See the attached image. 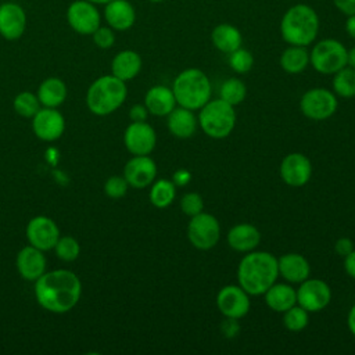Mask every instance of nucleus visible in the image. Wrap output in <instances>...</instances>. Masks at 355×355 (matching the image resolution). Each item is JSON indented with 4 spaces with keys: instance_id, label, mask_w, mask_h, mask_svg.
I'll list each match as a JSON object with an SVG mask.
<instances>
[{
    "instance_id": "nucleus-31",
    "label": "nucleus",
    "mask_w": 355,
    "mask_h": 355,
    "mask_svg": "<svg viewBox=\"0 0 355 355\" xmlns=\"http://www.w3.org/2000/svg\"><path fill=\"white\" fill-rule=\"evenodd\" d=\"M333 93L343 98L355 97V69L345 65L336 73H333L331 80Z\"/></svg>"
},
{
    "instance_id": "nucleus-5",
    "label": "nucleus",
    "mask_w": 355,
    "mask_h": 355,
    "mask_svg": "<svg viewBox=\"0 0 355 355\" xmlns=\"http://www.w3.org/2000/svg\"><path fill=\"white\" fill-rule=\"evenodd\" d=\"M126 82L118 79L112 73L103 75L89 86L86 105L94 115L105 116L116 111L126 100Z\"/></svg>"
},
{
    "instance_id": "nucleus-27",
    "label": "nucleus",
    "mask_w": 355,
    "mask_h": 355,
    "mask_svg": "<svg viewBox=\"0 0 355 355\" xmlns=\"http://www.w3.org/2000/svg\"><path fill=\"white\" fill-rule=\"evenodd\" d=\"M211 42L216 50L230 54L243 44V36L239 28L232 24L223 22L216 25L211 32Z\"/></svg>"
},
{
    "instance_id": "nucleus-35",
    "label": "nucleus",
    "mask_w": 355,
    "mask_h": 355,
    "mask_svg": "<svg viewBox=\"0 0 355 355\" xmlns=\"http://www.w3.org/2000/svg\"><path fill=\"white\" fill-rule=\"evenodd\" d=\"M54 250H55V255L65 262L75 261L80 254V245L78 240L72 236L60 237L54 245Z\"/></svg>"
},
{
    "instance_id": "nucleus-1",
    "label": "nucleus",
    "mask_w": 355,
    "mask_h": 355,
    "mask_svg": "<svg viewBox=\"0 0 355 355\" xmlns=\"http://www.w3.org/2000/svg\"><path fill=\"white\" fill-rule=\"evenodd\" d=\"M82 294V283L72 270L44 272L35 280V297L42 308L53 313H65L75 308Z\"/></svg>"
},
{
    "instance_id": "nucleus-46",
    "label": "nucleus",
    "mask_w": 355,
    "mask_h": 355,
    "mask_svg": "<svg viewBox=\"0 0 355 355\" xmlns=\"http://www.w3.org/2000/svg\"><path fill=\"white\" fill-rule=\"evenodd\" d=\"M344 28H345L347 35L355 40V14H354V15H348V17H347Z\"/></svg>"
},
{
    "instance_id": "nucleus-22",
    "label": "nucleus",
    "mask_w": 355,
    "mask_h": 355,
    "mask_svg": "<svg viewBox=\"0 0 355 355\" xmlns=\"http://www.w3.org/2000/svg\"><path fill=\"white\" fill-rule=\"evenodd\" d=\"M166 126L169 133L175 137L189 139L196 133L198 119L194 111L178 105L166 115Z\"/></svg>"
},
{
    "instance_id": "nucleus-39",
    "label": "nucleus",
    "mask_w": 355,
    "mask_h": 355,
    "mask_svg": "<svg viewBox=\"0 0 355 355\" xmlns=\"http://www.w3.org/2000/svg\"><path fill=\"white\" fill-rule=\"evenodd\" d=\"M93 42L100 49H110L115 43V31L110 26H98L93 33Z\"/></svg>"
},
{
    "instance_id": "nucleus-49",
    "label": "nucleus",
    "mask_w": 355,
    "mask_h": 355,
    "mask_svg": "<svg viewBox=\"0 0 355 355\" xmlns=\"http://www.w3.org/2000/svg\"><path fill=\"white\" fill-rule=\"evenodd\" d=\"M87 1H90V3H93V4H96V6H98V4H107V3H110L111 0H87Z\"/></svg>"
},
{
    "instance_id": "nucleus-20",
    "label": "nucleus",
    "mask_w": 355,
    "mask_h": 355,
    "mask_svg": "<svg viewBox=\"0 0 355 355\" xmlns=\"http://www.w3.org/2000/svg\"><path fill=\"white\" fill-rule=\"evenodd\" d=\"M17 270L25 280L35 282L46 272V258L43 251L33 247H24L17 255Z\"/></svg>"
},
{
    "instance_id": "nucleus-25",
    "label": "nucleus",
    "mask_w": 355,
    "mask_h": 355,
    "mask_svg": "<svg viewBox=\"0 0 355 355\" xmlns=\"http://www.w3.org/2000/svg\"><path fill=\"white\" fill-rule=\"evenodd\" d=\"M141 57L135 50H122L111 61V73L118 79L128 82L139 75L141 71Z\"/></svg>"
},
{
    "instance_id": "nucleus-50",
    "label": "nucleus",
    "mask_w": 355,
    "mask_h": 355,
    "mask_svg": "<svg viewBox=\"0 0 355 355\" xmlns=\"http://www.w3.org/2000/svg\"><path fill=\"white\" fill-rule=\"evenodd\" d=\"M148 1H151V3H161V1H164V0H148Z\"/></svg>"
},
{
    "instance_id": "nucleus-6",
    "label": "nucleus",
    "mask_w": 355,
    "mask_h": 355,
    "mask_svg": "<svg viewBox=\"0 0 355 355\" xmlns=\"http://www.w3.org/2000/svg\"><path fill=\"white\" fill-rule=\"evenodd\" d=\"M198 126L211 139L227 137L237 121L234 105L223 101L222 98H211L198 110Z\"/></svg>"
},
{
    "instance_id": "nucleus-15",
    "label": "nucleus",
    "mask_w": 355,
    "mask_h": 355,
    "mask_svg": "<svg viewBox=\"0 0 355 355\" xmlns=\"http://www.w3.org/2000/svg\"><path fill=\"white\" fill-rule=\"evenodd\" d=\"M26 239L31 245L49 251L54 248L60 239V229L57 223L49 216H35L26 225Z\"/></svg>"
},
{
    "instance_id": "nucleus-41",
    "label": "nucleus",
    "mask_w": 355,
    "mask_h": 355,
    "mask_svg": "<svg viewBox=\"0 0 355 355\" xmlns=\"http://www.w3.org/2000/svg\"><path fill=\"white\" fill-rule=\"evenodd\" d=\"M129 118L132 122H146L148 118V110L144 104H135L129 110Z\"/></svg>"
},
{
    "instance_id": "nucleus-3",
    "label": "nucleus",
    "mask_w": 355,
    "mask_h": 355,
    "mask_svg": "<svg viewBox=\"0 0 355 355\" xmlns=\"http://www.w3.org/2000/svg\"><path fill=\"white\" fill-rule=\"evenodd\" d=\"M319 15L309 4L298 3L291 6L282 17L280 35L287 44L309 46L319 33Z\"/></svg>"
},
{
    "instance_id": "nucleus-2",
    "label": "nucleus",
    "mask_w": 355,
    "mask_h": 355,
    "mask_svg": "<svg viewBox=\"0 0 355 355\" xmlns=\"http://www.w3.org/2000/svg\"><path fill=\"white\" fill-rule=\"evenodd\" d=\"M277 277V258L272 252L252 250L239 262L237 282L250 295H262Z\"/></svg>"
},
{
    "instance_id": "nucleus-8",
    "label": "nucleus",
    "mask_w": 355,
    "mask_h": 355,
    "mask_svg": "<svg viewBox=\"0 0 355 355\" xmlns=\"http://www.w3.org/2000/svg\"><path fill=\"white\" fill-rule=\"evenodd\" d=\"M187 239L190 244L201 251L214 248L220 239V225L216 216L208 212H200L190 216L187 225Z\"/></svg>"
},
{
    "instance_id": "nucleus-47",
    "label": "nucleus",
    "mask_w": 355,
    "mask_h": 355,
    "mask_svg": "<svg viewBox=\"0 0 355 355\" xmlns=\"http://www.w3.org/2000/svg\"><path fill=\"white\" fill-rule=\"evenodd\" d=\"M347 326L351 331V334L355 337V304L349 308L348 315H347Z\"/></svg>"
},
{
    "instance_id": "nucleus-29",
    "label": "nucleus",
    "mask_w": 355,
    "mask_h": 355,
    "mask_svg": "<svg viewBox=\"0 0 355 355\" xmlns=\"http://www.w3.org/2000/svg\"><path fill=\"white\" fill-rule=\"evenodd\" d=\"M279 64L287 73H301L309 65V51L304 46L288 44V47L280 54Z\"/></svg>"
},
{
    "instance_id": "nucleus-12",
    "label": "nucleus",
    "mask_w": 355,
    "mask_h": 355,
    "mask_svg": "<svg viewBox=\"0 0 355 355\" xmlns=\"http://www.w3.org/2000/svg\"><path fill=\"white\" fill-rule=\"evenodd\" d=\"M67 21L79 35H92L101 25V15L96 4L87 0H75L68 6Z\"/></svg>"
},
{
    "instance_id": "nucleus-34",
    "label": "nucleus",
    "mask_w": 355,
    "mask_h": 355,
    "mask_svg": "<svg viewBox=\"0 0 355 355\" xmlns=\"http://www.w3.org/2000/svg\"><path fill=\"white\" fill-rule=\"evenodd\" d=\"M12 105L15 112L24 118H33V115L42 108L37 96L32 92L18 93L12 101Z\"/></svg>"
},
{
    "instance_id": "nucleus-9",
    "label": "nucleus",
    "mask_w": 355,
    "mask_h": 355,
    "mask_svg": "<svg viewBox=\"0 0 355 355\" xmlns=\"http://www.w3.org/2000/svg\"><path fill=\"white\" fill-rule=\"evenodd\" d=\"M337 96L326 87H312L300 98V110L302 115L312 121H326L337 111Z\"/></svg>"
},
{
    "instance_id": "nucleus-40",
    "label": "nucleus",
    "mask_w": 355,
    "mask_h": 355,
    "mask_svg": "<svg viewBox=\"0 0 355 355\" xmlns=\"http://www.w3.org/2000/svg\"><path fill=\"white\" fill-rule=\"evenodd\" d=\"M240 331V324H239V319H233V318H225L220 323V333L223 334V337L226 338H233L239 334Z\"/></svg>"
},
{
    "instance_id": "nucleus-38",
    "label": "nucleus",
    "mask_w": 355,
    "mask_h": 355,
    "mask_svg": "<svg viewBox=\"0 0 355 355\" xmlns=\"http://www.w3.org/2000/svg\"><path fill=\"white\" fill-rule=\"evenodd\" d=\"M128 187H129V183L126 182L123 175L122 176L114 175V176H110L105 180V183H104V193L110 198L118 200V198H122L128 193Z\"/></svg>"
},
{
    "instance_id": "nucleus-17",
    "label": "nucleus",
    "mask_w": 355,
    "mask_h": 355,
    "mask_svg": "<svg viewBox=\"0 0 355 355\" xmlns=\"http://www.w3.org/2000/svg\"><path fill=\"white\" fill-rule=\"evenodd\" d=\"M123 178L129 186L144 189L157 178V165L148 155H133L123 168Z\"/></svg>"
},
{
    "instance_id": "nucleus-43",
    "label": "nucleus",
    "mask_w": 355,
    "mask_h": 355,
    "mask_svg": "<svg viewBox=\"0 0 355 355\" xmlns=\"http://www.w3.org/2000/svg\"><path fill=\"white\" fill-rule=\"evenodd\" d=\"M171 180L173 182V184H175L176 187H184V186H187V184L190 183V180H191V173H190V171H187V169H184V168H179V169H176V171L173 172Z\"/></svg>"
},
{
    "instance_id": "nucleus-24",
    "label": "nucleus",
    "mask_w": 355,
    "mask_h": 355,
    "mask_svg": "<svg viewBox=\"0 0 355 355\" xmlns=\"http://www.w3.org/2000/svg\"><path fill=\"white\" fill-rule=\"evenodd\" d=\"M144 105L148 114L155 116H166L178 104L171 87L155 85L146 92Z\"/></svg>"
},
{
    "instance_id": "nucleus-36",
    "label": "nucleus",
    "mask_w": 355,
    "mask_h": 355,
    "mask_svg": "<svg viewBox=\"0 0 355 355\" xmlns=\"http://www.w3.org/2000/svg\"><path fill=\"white\" fill-rule=\"evenodd\" d=\"M227 62L230 68L237 73H247L254 67V55L247 49L239 47L237 50L227 54Z\"/></svg>"
},
{
    "instance_id": "nucleus-45",
    "label": "nucleus",
    "mask_w": 355,
    "mask_h": 355,
    "mask_svg": "<svg viewBox=\"0 0 355 355\" xmlns=\"http://www.w3.org/2000/svg\"><path fill=\"white\" fill-rule=\"evenodd\" d=\"M344 270L355 280V248L347 257H344Z\"/></svg>"
},
{
    "instance_id": "nucleus-33",
    "label": "nucleus",
    "mask_w": 355,
    "mask_h": 355,
    "mask_svg": "<svg viewBox=\"0 0 355 355\" xmlns=\"http://www.w3.org/2000/svg\"><path fill=\"white\" fill-rule=\"evenodd\" d=\"M309 323V312L301 305L295 304L283 312V324L288 331L298 333L304 330Z\"/></svg>"
},
{
    "instance_id": "nucleus-48",
    "label": "nucleus",
    "mask_w": 355,
    "mask_h": 355,
    "mask_svg": "<svg viewBox=\"0 0 355 355\" xmlns=\"http://www.w3.org/2000/svg\"><path fill=\"white\" fill-rule=\"evenodd\" d=\"M347 65L355 69V46L351 47L347 53Z\"/></svg>"
},
{
    "instance_id": "nucleus-18",
    "label": "nucleus",
    "mask_w": 355,
    "mask_h": 355,
    "mask_svg": "<svg viewBox=\"0 0 355 355\" xmlns=\"http://www.w3.org/2000/svg\"><path fill=\"white\" fill-rule=\"evenodd\" d=\"M26 28L25 10L14 1L0 4V35L7 40L19 39Z\"/></svg>"
},
{
    "instance_id": "nucleus-37",
    "label": "nucleus",
    "mask_w": 355,
    "mask_h": 355,
    "mask_svg": "<svg viewBox=\"0 0 355 355\" xmlns=\"http://www.w3.org/2000/svg\"><path fill=\"white\" fill-rule=\"evenodd\" d=\"M180 209L187 216H194L204 211V200L201 194L196 191H189L180 198Z\"/></svg>"
},
{
    "instance_id": "nucleus-23",
    "label": "nucleus",
    "mask_w": 355,
    "mask_h": 355,
    "mask_svg": "<svg viewBox=\"0 0 355 355\" xmlns=\"http://www.w3.org/2000/svg\"><path fill=\"white\" fill-rule=\"evenodd\" d=\"M261 243V232L251 223H237L227 232V244L237 252H250Z\"/></svg>"
},
{
    "instance_id": "nucleus-10",
    "label": "nucleus",
    "mask_w": 355,
    "mask_h": 355,
    "mask_svg": "<svg viewBox=\"0 0 355 355\" xmlns=\"http://www.w3.org/2000/svg\"><path fill=\"white\" fill-rule=\"evenodd\" d=\"M297 291V304L309 313L323 311L331 301L330 286L318 277H308L300 283Z\"/></svg>"
},
{
    "instance_id": "nucleus-42",
    "label": "nucleus",
    "mask_w": 355,
    "mask_h": 355,
    "mask_svg": "<svg viewBox=\"0 0 355 355\" xmlns=\"http://www.w3.org/2000/svg\"><path fill=\"white\" fill-rule=\"evenodd\" d=\"M352 250H354V241L348 237H340L334 243V252L343 258L347 257Z\"/></svg>"
},
{
    "instance_id": "nucleus-7",
    "label": "nucleus",
    "mask_w": 355,
    "mask_h": 355,
    "mask_svg": "<svg viewBox=\"0 0 355 355\" xmlns=\"http://www.w3.org/2000/svg\"><path fill=\"white\" fill-rule=\"evenodd\" d=\"M347 53L348 49L340 40L322 39L309 51V64L322 75H333L347 65Z\"/></svg>"
},
{
    "instance_id": "nucleus-11",
    "label": "nucleus",
    "mask_w": 355,
    "mask_h": 355,
    "mask_svg": "<svg viewBox=\"0 0 355 355\" xmlns=\"http://www.w3.org/2000/svg\"><path fill=\"white\" fill-rule=\"evenodd\" d=\"M250 294L239 284L223 286L216 294V308L225 318L241 319L250 312Z\"/></svg>"
},
{
    "instance_id": "nucleus-14",
    "label": "nucleus",
    "mask_w": 355,
    "mask_h": 355,
    "mask_svg": "<svg viewBox=\"0 0 355 355\" xmlns=\"http://www.w3.org/2000/svg\"><path fill=\"white\" fill-rule=\"evenodd\" d=\"M123 144L133 155H148L157 144L155 130L147 122H132L125 129Z\"/></svg>"
},
{
    "instance_id": "nucleus-21",
    "label": "nucleus",
    "mask_w": 355,
    "mask_h": 355,
    "mask_svg": "<svg viewBox=\"0 0 355 355\" xmlns=\"http://www.w3.org/2000/svg\"><path fill=\"white\" fill-rule=\"evenodd\" d=\"M279 276L287 283L300 284L311 275V265L308 259L298 252H287L277 258Z\"/></svg>"
},
{
    "instance_id": "nucleus-16",
    "label": "nucleus",
    "mask_w": 355,
    "mask_h": 355,
    "mask_svg": "<svg viewBox=\"0 0 355 355\" xmlns=\"http://www.w3.org/2000/svg\"><path fill=\"white\" fill-rule=\"evenodd\" d=\"M33 133L43 141L60 139L65 130V119L55 108L42 107L32 118Z\"/></svg>"
},
{
    "instance_id": "nucleus-4",
    "label": "nucleus",
    "mask_w": 355,
    "mask_h": 355,
    "mask_svg": "<svg viewBox=\"0 0 355 355\" xmlns=\"http://www.w3.org/2000/svg\"><path fill=\"white\" fill-rule=\"evenodd\" d=\"M176 104L198 111L211 100L212 85L207 73L198 68H186L176 75L172 83Z\"/></svg>"
},
{
    "instance_id": "nucleus-26",
    "label": "nucleus",
    "mask_w": 355,
    "mask_h": 355,
    "mask_svg": "<svg viewBox=\"0 0 355 355\" xmlns=\"http://www.w3.org/2000/svg\"><path fill=\"white\" fill-rule=\"evenodd\" d=\"M262 295L268 308L279 313L297 304V291L291 283H273Z\"/></svg>"
},
{
    "instance_id": "nucleus-30",
    "label": "nucleus",
    "mask_w": 355,
    "mask_h": 355,
    "mask_svg": "<svg viewBox=\"0 0 355 355\" xmlns=\"http://www.w3.org/2000/svg\"><path fill=\"white\" fill-rule=\"evenodd\" d=\"M176 197V186L169 179H158L151 183L150 189V202L155 208H166L169 207Z\"/></svg>"
},
{
    "instance_id": "nucleus-19",
    "label": "nucleus",
    "mask_w": 355,
    "mask_h": 355,
    "mask_svg": "<svg viewBox=\"0 0 355 355\" xmlns=\"http://www.w3.org/2000/svg\"><path fill=\"white\" fill-rule=\"evenodd\" d=\"M104 18L114 31H128L136 22V10L128 0H111L104 4Z\"/></svg>"
},
{
    "instance_id": "nucleus-44",
    "label": "nucleus",
    "mask_w": 355,
    "mask_h": 355,
    "mask_svg": "<svg viewBox=\"0 0 355 355\" xmlns=\"http://www.w3.org/2000/svg\"><path fill=\"white\" fill-rule=\"evenodd\" d=\"M333 4L340 12L347 17L355 14V0H333Z\"/></svg>"
},
{
    "instance_id": "nucleus-28",
    "label": "nucleus",
    "mask_w": 355,
    "mask_h": 355,
    "mask_svg": "<svg viewBox=\"0 0 355 355\" xmlns=\"http://www.w3.org/2000/svg\"><path fill=\"white\" fill-rule=\"evenodd\" d=\"M36 96L42 107L57 108L67 98V85L60 78H55V76L47 78L40 83Z\"/></svg>"
},
{
    "instance_id": "nucleus-32",
    "label": "nucleus",
    "mask_w": 355,
    "mask_h": 355,
    "mask_svg": "<svg viewBox=\"0 0 355 355\" xmlns=\"http://www.w3.org/2000/svg\"><path fill=\"white\" fill-rule=\"evenodd\" d=\"M245 97H247V86L241 79L229 78L220 85L219 98H222L223 101L236 107L241 104L245 100Z\"/></svg>"
},
{
    "instance_id": "nucleus-13",
    "label": "nucleus",
    "mask_w": 355,
    "mask_h": 355,
    "mask_svg": "<svg viewBox=\"0 0 355 355\" xmlns=\"http://www.w3.org/2000/svg\"><path fill=\"white\" fill-rule=\"evenodd\" d=\"M280 178L290 187L305 186L312 176L311 159L302 153H290L280 162Z\"/></svg>"
}]
</instances>
